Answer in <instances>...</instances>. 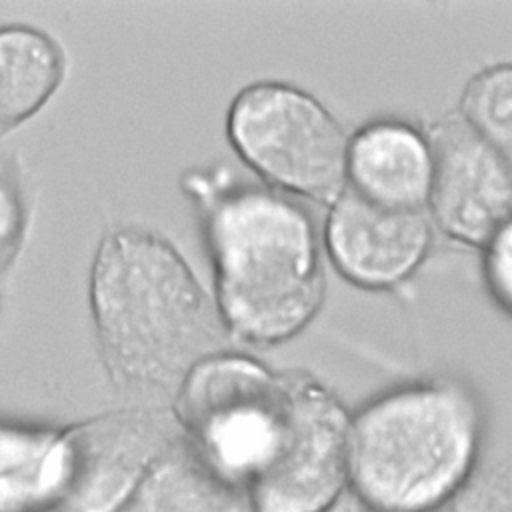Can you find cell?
<instances>
[{
	"label": "cell",
	"mask_w": 512,
	"mask_h": 512,
	"mask_svg": "<svg viewBox=\"0 0 512 512\" xmlns=\"http://www.w3.org/2000/svg\"><path fill=\"white\" fill-rule=\"evenodd\" d=\"M196 206L214 272V304L230 342L268 348L296 338L326 296L324 252L310 212L264 184L226 170L180 180Z\"/></svg>",
	"instance_id": "1"
},
{
	"label": "cell",
	"mask_w": 512,
	"mask_h": 512,
	"mask_svg": "<svg viewBox=\"0 0 512 512\" xmlns=\"http://www.w3.org/2000/svg\"><path fill=\"white\" fill-rule=\"evenodd\" d=\"M88 306L98 360L120 392L172 396L198 360L230 344L188 260L146 226L116 224L100 236Z\"/></svg>",
	"instance_id": "2"
},
{
	"label": "cell",
	"mask_w": 512,
	"mask_h": 512,
	"mask_svg": "<svg viewBox=\"0 0 512 512\" xmlns=\"http://www.w3.org/2000/svg\"><path fill=\"white\" fill-rule=\"evenodd\" d=\"M480 444L482 414L466 386L406 382L350 414L348 484L366 512H430L472 478Z\"/></svg>",
	"instance_id": "3"
},
{
	"label": "cell",
	"mask_w": 512,
	"mask_h": 512,
	"mask_svg": "<svg viewBox=\"0 0 512 512\" xmlns=\"http://www.w3.org/2000/svg\"><path fill=\"white\" fill-rule=\"evenodd\" d=\"M234 154L264 186L330 206L346 188L348 134L304 88L258 80L236 92L226 112Z\"/></svg>",
	"instance_id": "4"
},
{
	"label": "cell",
	"mask_w": 512,
	"mask_h": 512,
	"mask_svg": "<svg viewBox=\"0 0 512 512\" xmlns=\"http://www.w3.org/2000/svg\"><path fill=\"white\" fill-rule=\"evenodd\" d=\"M172 400L170 410L186 444L246 492L280 430L288 400L286 372L222 348L186 372Z\"/></svg>",
	"instance_id": "5"
},
{
	"label": "cell",
	"mask_w": 512,
	"mask_h": 512,
	"mask_svg": "<svg viewBox=\"0 0 512 512\" xmlns=\"http://www.w3.org/2000/svg\"><path fill=\"white\" fill-rule=\"evenodd\" d=\"M280 430L246 484L250 512H328L348 484L350 414L304 370H284Z\"/></svg>",
	"instance_id": "6"
},
{
	"label": "cell",
	"mask_w": 512,
	"mask_h": 512,
	"mask_svg": "<svg viewBox=\"0 0 512 512\" xmlns=\"http://www.w3.org/2000/svg\"><path fill=\"white\" fill-rule=\"evenodd\" d=\"M62 436L56 512H118L182 432L170 408L134 404L64 426Z\"/></svg>",
	"instance_id": "7"
},
{
	"label": "cell",
	"mask_w": 512,
	"mask_h": 512,
	"mask_svg": "<svg viewBox=\"0 0 512 512\" xmlns=\"http://www.w3.org/2000/svg\"><path fill=\"white\" fill-rule=\"evenodd\" d=\"M424 132L432 152L426 214L434 230L480 250L510 224V156L472 132L456 112Z\"/></svg>",
	"instance_id": "8"
},
{
	"label": "cell",
	"mask_w": 512,
	"mask_h": 512,
	"mask_svg": "<svg viewBox=\"0 0 512 512\" xmlns=\"http://www.w3.org/2000/svg\"><path fill=\"white\" fill-rule=\"evenodd\" d=\"M320 242L348 284L384 292L402 286L422 268L434 244V226L426 210L380 208L344 188L328 206Z\"/></svg>",
	"instance_id": "9"
},
{
	"label": "cell",
	"mask_w": 512,
	"mask_h": 512,
	"mask_svg": "<svg viewBox=\"0 0 512 512\" xmlns=\"http://www.w3.org/2000/svg\"><path fill=\"white\" fill-rule=\"evenodd\" d=\"M432 152L424 130L402 118H374L348 136L346 188L370 204L426 210Z\"/></svg>",
	"instance_id": "10"
},
{
	"label": "cell",
	"mask_w": 512,
	"mask_h": 512,
	"mask_svg": "<svg viewBox=\"0 0 512 512\" xmlns=\"http://www.w3.org/2000/svg\"><path fill=\"white\" fill-rule=\"evenodd\" d=\"M68 74L64 46L32 24L0 26V140L30 122Z\"/></svg>",
	"instance_id": "11"
},
{
	"label": "cell",
	"mask_w": 512,
	"mask_h": 512,
	"mask_svg": "<svg viewBox=\"0 0 512 512\" xmlns=\"http://www.w3.org/2000/svg\"><path fill=\"white\" fill-rule=\"evenodd\" d=\"M62 484V428L0 416V512H56Z\"/></svg>",
	"instance_id": "12"
},
{
	"label": "cell",
	"mask_w": 512,
	"mask_h": 512,
	"mask_svg": "<svg viewBox=\"0 0 512 512\" xmlns=\"http://www.w3.org/2000/svg\"><path fill=\"white\" fill-rule=\"evenodd\" d=\"M118 512H250L246 492L212 470L180 436Z\"/></svg>",
	"instance_id": "13"
},
{
	"label": "cell",
	"mask_w": 512,
	"mask_h": 512,
	"mask_svg": "<svg viewBox=\"0 0 512 512\" xmlns=\"http://www.w3.org/2000/svg\"><path fill=\"white\" fill-rule=\"evenodd\" d=\"M456 114L488 144L510 156L512 70L508 62L478 70L466 82Z\"/></svg>",
	"instance_id": "14"
},
{
	"label": "cell",
	"mask_w": 512,
	"mask_h": 512,
	"mask_svg": "<svg viewBox=\"0 0 512 512\" xmlns=\"http://www.w3.org/2000/svg\"><path fill=\"white\" fill-rule=\"evenodd\" d=\"M32 222V190L22 160L0 146V276L20 258Z\"/></svg>",
	"instance_id": "15"
},
{
	"label": "cell",
	"mask_w": 512,
	"mask_h": 512,
	"mask_svg": "<svg viewBox=\"0 0 512 512\" xmlns=\"http://www.w3.org/2000/svg\"><path fill=\"white\" fill-rule=\"evenodd\" d=\"M430 512H510L508 464L476 468L462 490Z\"/></svg>",
	"instance_id": "16"
},
{
	"label": "cell",
	"mask_w": 512,
	"mask_h": 512,
	"mask_svg": "<svg viewBox=\"0 0 512 512\" xmlns=\"http://www.w3.org/2000/svg\"><path fill=\"white\" fill-rule=\"evenodd\" d=\"M482 278L492 302L504 312H510L512 302V240L510 224L500 228L482 248Z\"/></svg>",
	"instance_id": "17"
},
{
	"label": "cell",
	"mask_w": 512,
	"mask_h": 512,
	"mask_svg": "<svg viewBox=\"0 0 512 512\" xmlns=\"http://www.w3.org/2000/svg\"><path fill=\"white\" fill-rule=\"evenodd\" d=\"M0 310H2V290H0Z\"/></svg>",
	"instance_id": "18"
}]
</instances>
